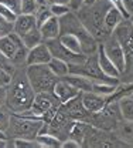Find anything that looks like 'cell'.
Masks as SVG:
<instances>
[{"instance_id": "cell-1", "label": "cell", "mask_w": 133, "mask_h": 148, "mask_svg": "<svg viewBox=\"0 0 133 148\" xmlns=\"http://www.w3.org/2000/svg\"><path fill=\"white\" fill-rule=\"evenodd\" d=\"M36 97V91L33 90L28 77L26 73V66L17 67L11 74V81L7 86L6 95V107L14 114H21L30 110Z\"/></svg>"}, {"instance_id": "cell-2", "label": "cell", "mask_w": 133, "mask_h": 148, "mask_svg": "<svg viewBox=\"0 0 133 148\" xmlns=\"http://www.w3.org/2000/svg\"><path fill=\"white\" fill-rule=\"evenodd\" d=\"M112 6L108 0L96 1L92 6H84L78 12H75L79 20L84 23V26L94 34L96 40H105L109 36V33L105 30V14Z\"/></svg>"}, {"instance_id": "cell-3", "label": "cell", "mask_w": 133, "mask_h": 148, "mask_svg": "<svg viewBox=\"0 0 133 148\" xmlns=\"http://www.w3.org/2000/svg\"><path fill=\"white\" fill-rule=\"evenodd\" d=\"M67 33L78 37V40L81 41L82 53L85 56L95 54L98 51V46H99L98 40L84 26V23L79 20L75 12H70L65 16L59 17V36L67 34Z\"/></svg>"}, {"instance_id": "cell-4", "label": "cell", "mask_w": 133, "mask_h": 148, "mask_svg": "<svg viewBox=\"0 0 133 148\" xmlns=\"http://www.w3.org/2000/svg\"><path fill=\"white\" fill-rule=\"evenodd\" d=\"M43 127H44V121L41 118H31V117L11 112L10 125L6 131V135L9 140H14V138L36 140V137L41 132Z\"/></svg>"}, {"instance_id": "cell-5", "label": "cell", "mask_w": 133, "mask_h": 148, "mask_svg": "<svg viewBox=\"0 0 133 148\" xmlns=\"http://www.w3.org/2000/svg\"><path fill=\"white\" fill-rule=\"evenodd\" d=\"M26 73L28 81L36 92L53 91L58 81V77L50 70L47 64H33L26 66Z\"/></svg>"}, {"instance_id": "cell-6", "label": "cell", "mask_w": 133, "mask_h": 148, "mask_svg": "<svg viewBox=\"0 0 133 148\" xmlns=\"http://www.w3.org/2000/svg\"><path fill=\"white\" fill-rule=\"evenodd\" d=\"M113 36L123 47L126 57V67H125L126 73L129 69H133V27L128 18H123L120 21V24L113 30Z\"/></svg>"}, {"instance_id": "cell-7", "label": "cell", "mask_w": 133, "mask_h": 148, "mask_svg": "<svg viewBox=\"0 0 133 148\" xmlns=\"http://www.w3.org/2000/svg\"><path fill=\"white\" fill-rule=\"evenodd\" d=\"M102 47L105 50L106 56L112 60L115 66L117 67V70L120 71V74L125 73V67H126V57H125V51H123V47L122 44L117 41V38L112 34L106 37L102 43Z\"/></svg>"}, {"instance_id": "cell-8", "label": "cell", "mask_w": 133, "mask_h": 148, "mask_svg": "<svg viewBox=\"0 0 133 148\" xmlns=\"http://www.w3.org/2000/svg\"><path fill=\"white\" fill-rule=\"evenodd\" d=\"M45 43H47V46H48V49H50L53 57L61 58V60L67 61L68 64H79V63H82V61L86 58L85 54H75V53L70 51L68 49H65L58 38L48 40V41H45Z\"/></svg>"}, {"instance_id": "cell-9", "label": "cell", "mask_w": 133, "mask_h": 148, "mask_svg": "<svg viewBox=\"0 0 133 148\" xmlns=\"http://www.w3.org/2000/svg\"><path fill=\"white\" fill-rule=\"evenodd\" d=\"M62 108H64V111H65L74 121L88 123V120L94 115V114H91L89 111L85 110V107H84V104H82V100H81V94L74 97L72 100H70L68 103L62 104Z\"/></svg>"}, {"instance_id": "cell-10", "label": "cell", "mask_w": 133, "mask_h": 148, "mask_svg": "<svg viewBox=\"0 0 133 148\" xmlns=\"http://www.w3.org/2000/svg\"><path fill=\"white\" fill-rule=\"evenodd\" d=\"M53 58L51 51L47 46L45 41L40 43L38 46L33 47L28 50L27 60H26V66H33V64H48V61Z\"/></svg>"}, {"instance_id": "cell-11", "label": "cell", "mask_w": 133, "mask_h": 148, "mask_svg": "<svg viewBox=\"0 0 133 148\" xmlns=\"http://www.w3.org/2000/svg\"><path fill=\"white\" fill-rule=\"evenodd\" d=\"M81 100L85 107V110L89 111L91 114H98L105 108L106 106V97L99 95L94 91L81 92Z\"/></svg>"}, {"instance_id": "cell-12", "label": "cell", "mask_w": 133, "mask_h": 148, "mask_svg": "<svg viewBox=\"0 0 133 148\" xmlns=\"http://www.w3.org/2000/svg\"><path fill=\"white\" fill-rule=\"evenodd\" d=\"M53 92L57 95V98L61 101V104H65L68 103L70 100H72L74 97L79 95L81 91H78L74 86H71L68 81H65L64 78H58V81L54 86V90Z\"/></svg>"}, {"instance_id": "cell-13", "label": "cell", "mask_w": 133, "mask_h": 148, "mask_svg": "<svg viewBox=\"0 0 133 148\" xmlns=\"http://www.w3.org/2000/svg\"><path fill=\"white\" fill-rule=\"evenodd\" d=\"M37 26V20H36V14H27V13H20L17 18L13 23V33L19 34L20 37L26 34L27 32L33 30Z\"/></svg>"}, {"instance_id": "cell-14", "label": "cell", "mask_w": 133, "mask_h": 148, "mask_svg": "<svg viewBox=\"0 0 133 148\" xmlns=\"http://www.w3.org/2000/svg\"><path fill=\"white\" fill-rule=\"evenodd\" d=\"M96 56H98V63H99L101 70L106 74L108 77H112V78H117V80H119V77H120L122 74H120V71L117 70V67L112 63V60L106 56L103 47H102V43H99V46H98Z\"/></svg>"}, {"instance_id": "cell-15", "label": "cell", "mask_w": 133, "mask_h": 148, "mask_svg": "<svg viewBox=\"0 0 133 148\" xmlns=\"http://www.w3.org/2000/svg\"><path fill=\"white\" fill-rule=\"evenodd\" d=\"M38 29H40V33H41L44 41L58 38L59 37V18L55 17V16H51L47 21H44Z\"/></svg>"}, {"instance_id": "cell-16", "label": "cell", "mask_w": 133, "mask_h": 148, "mask_svg": "<svg viewBox=\"0 0 133 148\" xmlns=\"http://www.w3.org/2000/svg\"><path fill=\"white\" fill-rule=\"evenodd\" d=\"M65 81H68L71 86H74L78 91L85 92V91H92V87H94V81L85 75H81V74H68L65 77H62Z\"/></svg>"}, {"instance_id": "cell-17", "label": "cell", "mask_w": 133, "mask_h": 148, "mask_svg": "<svg viewBox=\"0 0 133 148\" xmlns=\"http://www.w3.org/2000/svg\"><path fill=\"white\" fill-rule=\"evenodd\" d=\"M123 18H126V17L122 14V12L112 4V6L109 7V10L106 12V14H105V30H106L109 34H112L113 30L120 24V21H122Z\"/></svg>"}, {"instance_id": "cell-18", "label": "cell", "mask_w": 133, "mask_h": 148, "mask_svg": "<svg viewBox=\"0 0 133 148\" xmlns=\"http://www.w3.org/2000/svg\"><path fill=\"white\" fill-rule=\"evenodd\" d=\"M58 40H59L61 44H62L65 49H68L70 51H72V53H75V54H84V53H82V47H81V41L78 40L76 36L67 33V34H61V36L58 37Z\"/></svg>"}, {"instance_id": "cell-19", "label": "cell", "mask_w": 133, "mask_h": 148, "mask_svg": "<svg viewBox=\"0 0 133 148\" xmlns=\"http://www.w3.org/2000/svg\"><path fill=\"white\" fill-rule=\"evenodd\" d=\"M36 141L41 145V148H61V145H62V141L58 137L47 132V131L40 132L36 137Z\"/></svg>"}, {"instance_id": "cell-20", "label": "cell", "mask_w": 133, "mask_h": 148, "mask_svg": "<svg viewBox=\"0 0 133 148\" xmlns=\"http://www.w3.org/2000/svg\"><path fill=\"white\" fill-rule=\"evenodd\" d=\"M47 66L50 67V70L55 74L58 78H62V77H65V75L70 74V64H68L67 61L61 60V58L53 57V58L48 61Z\"/></svg>"}, {"instance_id": "cell-21", "label": "cell", "mask_w": 133, "mask_h": 148, "mask_svg": "<svg viewBox=\"0 0 133 148\" xmlns=\"http://www.w3.org/2000/svg\"><path fill=\"white\" fill-rule=\"evenodd\" d=\"M119 111H120V117L125 121H132L133 123V98L129 97H122L117 101Z\"/></svg>"}, {"instance_id": "cell-22", "label": "cell", "mask_w": 133, "mask_h": 148, "mask_svg": "<svg viewBox=\"0 0 133 148\" xmlns=\"http://www.w3.org/2000/svg\"><path fill=\"white\" fill-rule=\"evenodd\" d=\"M21 40H23V43L26 44V47H27L28 50L44 41L38 27H34L33 30H30V32H27L26 34H23V36H21Z\"/></svg>"}, {"instance_id": "cell-23", "label": "cell", "mask_w": 133, "mask_h": 148, "mask_svg": "<svg viewBox=\"0 0 133 148\" xmlns=\"http://www.w3.org/2000/svg\"><path fill=\"white\" fill-rule=\"evenodd\" d=\"M116 87H117V84L105 83V81H94L92 91L99 94V95H103V97H109L116 91Z\"/></svg>"}, {"instance_id": "cell-24", "label": "cell", "mask_w": 133, "mask_h": 148, "mask_svg": "<svg viewBox=\"0 0 133 148\" xmlns=\"http://www.w3.org/2000/svg\"><path fill=\"white\" fill-rule=\"evenodd\" d=\"M10 120H11V111L4 104L0 107V131H3V132L7 131L9 125H10Z\"/></svg>"}, {"instance_id": "cell-25", "label": "cell", "mask_w": 133, "mask_h": 148, "mask_svg": "<svg viewBox=\"0 0 133 148\" xmlns=\"http://www.w3.org/2000/svg\"><path fill=\"white\" fill-rule=\"evenodd\" d=\"M48 7H50V12H51V14L53 16H55V17H62V16H65L67 13H70L71 12V9H70V6L67 4V3H55V4H48Z\"/></svg>"}, {"instance_id": "cell-26", "label": "cell", "mask_w": 133, "mask_h": 148, "mask_svg": "<svg viewBox=\"0 0 133 148\" xmlns=\"http://www.w3.org/2000/svg\"><path fill=\"white\" fill-rule=\"evenodd\" d=\"M53 14H51V12H50V7H48V4H41V6H38L37 12H36V20H37V26L40 27L44 21H47L48 18L51 17Z\"/></svg>"}, {"instance_id": "cell-27", "label": "cell", "mask_w": 133, "mask_h": 148, "mask_svg": "<svg viewBox=\"0 0 133 148\" xmlns=\"http://www.w3.org/2000/svg\"><path fill=\"white\" fill-rule=\"evenodd\" d=\"M0 69L3 70V71H6V73L9 74H13L16 71V66L13 64V61L7 57V56H4L1 51H0Z\"/></svg>"}, {"instance_id": "cell-28", "label": "cell", "mask_w": 133, "mask_h": 148, "mask_svg": "<svg viewBox=\"0 0 133 148\" xmlns=\"http://www.w3.org/2000/svg\"><path fill=\"white\" fill-rule=\"evenodd\" d=\"M38 6H40V4H38L36 0H21V13L36 14Z\"/></svg>"}, {"instance_id": "cell-29", "label": "cell", "mask_w": 133, "mask_h": 148, "mask_svg": "<svg viewBox=\"0 0 133 148\" xmlns=\"http://www.w3.org/2000/svg\"><path fill=\"white\" fill-rule=\"evenodd\" d=\"M19 14H16L13 10H10L9 7H6V6H3V4H0V17H3L6 21H9V23H14V20L17 18Z\"/></svg>"}, {"instance_id": "cell-30", "label": "cell", "mask_w": 133, "mask_h": 148, "mask_svg": "<svg viewBox=\"0 0 133 148\" xmlns=\"http://www.w3.org/2000/svg\"><path fill=\"white\" fill-rule=\"evenodd\" d=\"M0 4L9 7L10 10H13L16 14L21 13V0H0Z\"/></svg>"}, {"instance_id": "cell-31", "label": "cell", "mask_w": 133, "mask_h": 148, "mask_svg": "<svg viewBox=\"0 0 133 148\" xmlns=\"http://www.w3.org/2000/svg\"><path fill=\"white\" fill-rule=\"evenodd\" d=\"M10 32H13V23H9L3 17H0V37L9 34Z\"/></svg>"}, {"instance_id": "cell-32", "label": "cell", "mask_w": 133, "mask_h": 148, "mask_svg": "<svg viewBox=\"0 0 133 148\" xmlns=\"http://www.w3.org/2000/svg\"><path fill=\"white\" fill-rule=\"evenodd\" d=\"M82 145L81 143H78L76 140H74V138H67V140H64L62 141V145H61V148H79Z\"/></svg>"}, {"instance_id": "cell-33", "label": "cell", "mask_w": 133, "mask_h": 148, "mask_svg": "<svg viewBox=\"0 0 133 148\" xmlns=\"http://www.w3.org/2000/svg\"><path fill=\"white\" fill-rule=\"evenodd\" d=\"M10 81H11V74L6 73V71H3V70L0 69V86L7 87V86L10 84Z\"/></svg>"}, {"instance_id": "cell-34", "label": "cell", "mask_w": 133, "mask_h": 148, "mask_svg": "<svg viewBox=\"0 0 133 148\" xmlns=\"http://www.w3.org/2000/svg\"><path fill=\"white\" fill-rule=\"evenodd\" d=\"M68 6L71 12H78L81 7H84V0H68Z\"/></svg>"}, {"instance_id": "cell-35", "label": "cell", "mask_w": 133, "mask_h": 148, "mask_svg": "<svg viewBox=\"0 0 133 148\" xmlns=\"http://www.w3.org/2000/svg\"><path fill=\"white\" fill-rule=\"evenodd\" d=\"M6 95H7V87L0 86V107L6 104Z\"/></svg>"}, {"instance_id": "cell-36", "label": "cell", "mask_w": 133, "mask_h": 148, "mask_svg": "<svg viewBox=\"0 0 133 148\" xmlns=\"http://www.w3.org/2000/svg\"><path fill=\"white\" fill-rule=\"evenodd\" d=\"M122 1H123V6H125L128 14H129V16L133 14V0H122Z\"/></svg>"}, {"instance_id": "cell-37", "label": "cell", "mask_w": 133, "mask_h": 148, "mask_svg": "<svg viewBox=\"0 0 133 148\" xmlns=\"http://www.w3.org/2000/svg\"><path fill=\"white\" fill-rule=\"evenodd\" d=\"M9 147V138H0V148Z\"/></svg>"}, {"instance_id": "cell-38", "label": "cell", "mask_w": 133, "mask_h": 148, "mask_svg": "<svg viewBox=\"0 0 133 148\" xmlns=\"http://www.w3.org/2000/svg\"><path fill=\"white\" fill-rule=\"evenodd\" d=\"M47 4H55V3H67L68 4V0H45Z\"/></svg>"}, {"instance_id": "cell-39", "label": "cell", "mask_w": 133, "mask_h": 148, "mask_svg": "<svg viewBox=\"0 0 133 148\" xmlns=\"http://www.w3.org/2000/svg\"><path fill=\"white\" fill-rule=\"evenodd\" d=\"M95 3H96V0H84V6H92Z\"/></svg>"}, {"instance_id": "cell-40", "label": "cell", "mask_w": 133, "mask_h": 148, "mask_svg": "<svg viewBox=\"0 0 133 148\" xmlns=\"http://www.w3.org/2000/svg\"><path fill=\"white\" fill-rule=\"evenodd\" d=\"M36 1H37L40 6H41V4H47V1H45V0H36Z\"/></svg>"}, {"instance_id": "cell-41", "label": "cell", "mask_w": 133, "mask_h": 148, "mask_svg": "<svg viewBox=\"0 0 133 148\" xmlns=\"http://www.w3.org/2000/svg\"><path fill=\"white\" fill-rule=\"evenodd\" d=\"M0 138H7V135H6V132H3V131H0Z\"/></svg>"}, {"instance_id": "cell-42", "label": "cell", "mask_w": 133, "mask_h": 148, "mask_svg": "<svg viewBox=\"0 0 133 148\" xmlns=\"http://www.w3.org/2000/svg\"><path fill=\"white\" fill-rule=\"evenodd\" d=\"M128 20L130 21V24H132V27H133V14H130V16L128 17Z\"/></svg>"}, {"instance_id": "cell-43", "label": "cell", "mask_w": 133, "mask_h": 148, "mask_svg": "<svg viewBox=\"0 0 133 148\" xmlns=\"http://www.w3.org/2000/svg\"><path fill=\"white\" fill-rule=\"evenodd\" d=\"M130 97H132V98H133V91H132V94H130Z\"/></svg>"}, {"instance_id": "cell-44", "label": "cell", "mask_w": 133, "mask_h": 148, "mask_svg": "<svg viewBox=\"0 0 133 148\" xmlns=\"http://www.w3.org/2000/svg\"><path fill=\"white\" fill-rule=\"evenodd\" d=\"M96 1H101V0H96Z\"/></svg>"}]
</instances>
